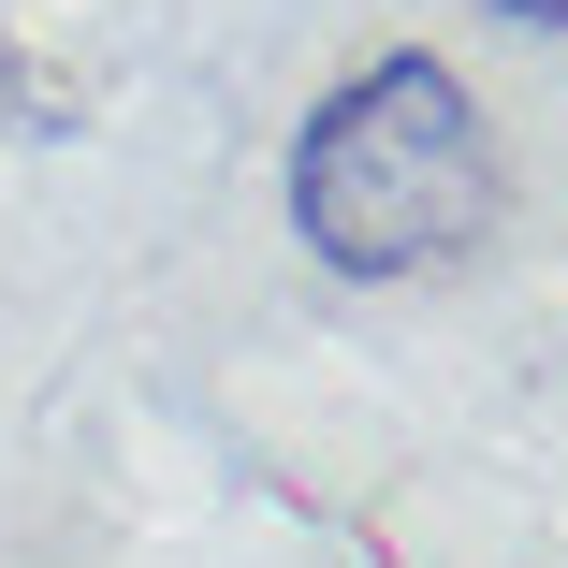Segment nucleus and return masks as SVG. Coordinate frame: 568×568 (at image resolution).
<instances>
[{"label":"nucleus","mask_w":568,"mask_h":568,"mask_svg":"<svg viewBox=\"0 0 568 568\" xmlns=\"http://www.w3.org/2000/svg\"><path fill=\"white\" fill-rule=\"evenodd\" d=\"M277 219H292V248H306L321 277H351V292L452 277V263L496 234V132H481V88L452 73L437 44L351 59V73L292 118Z\"/></svg>","instance_id":"obj_1"},{"label":"nucleus","mask_w":568,"mask_h":568,"mask_svg":"<svg viewBox=\"0 0 568 568\" xmlns=\"http://www.w3.org/2000/svg\"><path fill=\"white\" fill-rule=\"evenodd\" d=\"M481 16H510V30H568V0H481Z\"/></svg>","instance_id":"obj_2"}]
</instances>
